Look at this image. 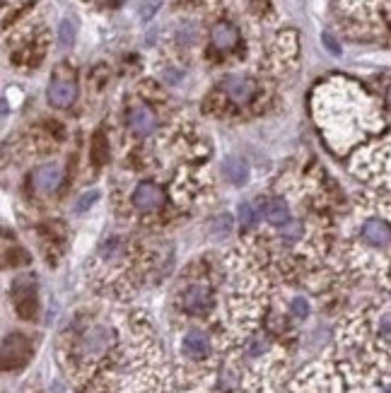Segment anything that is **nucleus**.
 Here are the masks:
<instances>
[{
    "mask_svg": "<svg viewBox=\"0 0 391 393\" xmlns=\"http://www.w3.org/2000/svg\"><path fill=\"white\" fill-rule=\"evenodd\" d=\"M128 128L135 133V135H150L155 128H158V116H155L153 109L148 106H135L128 114Z\"/></svg>",
    "mask_w": 391,
    "mask_h": 393,
    "instance_id": "9",
    "label": "nucleus"
},
{
    "mask_svg": "<svg viewBox=\"0 0 391 393\" xmlns=\"http://www.w3.org/2000/svg\"><path fill=\"white\" fill-rule=\"evenodd\" d=\"M222 90L227 92L229 99H234L237 104H247V102H251V97L256 95L254 80L244 75H227L222 80Z\"/></svg>",
    "mask_w": 391,
    "mask_h": 393,
    "instance_id": "8",
    "label": "nucleus"
},
{
    "mask_svg": "<svg viewBox=\"0 0 391 393\" xmlns=\"http://www.w3.org/2000/svg\"><path fill=\"white\" fill-rule=\"evenodd\" d=\"M179 41H187V44H191L193 41V27L189 24V29L187 27H182V32H179Z\"/></svg>",
    "mask_w": 391,
    "mask_h": 393,
    "instance_id": "23",
    "label": "nucleus"
},
{
    "mask_svg": "<svg viewBox=\"0 0 391 393\" xmlns=\"http://www.w3.org/2000/svg\"><path fill=\"white\" fill-rule=\"evenodd\" d=\"M363 239L372 247H387L391 234H389V224L384 220H370L363 227Z\"/></svg>",
    "mask_w": 391,
    "mask_h": 393,
    "instance_id": "11",
    "label": "nucleus"
},
{
    "mask_svg": "<svg viewBox=\"0 0 391 393\" xmlns=\"http://www.w3.org/2000/svg\"><path fill=\"white\" fill-rule=\"evenodd\" d=\"M77 97V85L73 77H63L61 73H56L48 85V104L58 106V109H66L75 102Z\"/></svg>",
    "mask_w": 391,
    "mask_h": 393,
    "instance_id": "6",
    "label": "nucleus"
},
{
    "mask_svg": "<svg viewBox=\"0 0 391 393\" xmlns=\"http://www.w3.org/2000/svg\"><path fill=\"white\" fill-rule=\"evenodd\" d=\"M239 220H242V224H256V210L251 203L239 205Z\"/></svg>",
    "mask_w": 391,
    "mask_h": 393,
    "instance_id": "20",
    "label": "nucleus"
},
{
    "mask_svg": "<svg viewBox=\"0 0 391 393\" xmlns=\"http://www.w3.org/2000/svg\"><path fill=\"white\" fill-rule=\"evenodd\" d=\"M179 304H182V309L187 314L203 316V314L210 309V304H213V292H210V287H205V285L191 282L182 289V294H179Z\"/></svg>",
    "mask_w": 391,
    "mask_h": 393,
    "instance_id": "4",
    "label": "nucleus"
},
{
    "mask_svg": "<svg viewBox=\"0 0 391 393\" xmlns=\"http://www.w3.org/2000/svg\"><path fill=\"white\" fill-rule=\"evenodd\" d=\"M90 374L92 393H167L162 352L150 331L131 328V341L114 345Z\"/></svg>",
    "mask_w": 391,
    "mask_h": 393,
    "instance_id": "1",
    "label": "nucleus"
},
{
    "mask_svg": "<svg viewBox=\"0 0 391 393\" xmlns=\"http://www.w3.org/2000/svg\"><path fill=\"white\" fill-rule=\"evenodd\" d=\"M160 8H162V0H140V19H153Z\"/></svg>",
    "mask_w": 391,
    "mask_h": 393,
    "instance_id": "18",
    "label": "nucleus"
},
{
    "mask_svg": "<svg viewBox=\"0 0 391 393\" xmlns=\"http://www.w3.org/2000/svg\"><path fill=\"white\" fill-rule=\"evenodd\" d=\"M32 355V345L24 336H10L0 345V370H17Z\"/></svg>",
    "mask_w": 391,
    "mask_h": 393,
    "instance_id": "3",
    "label": "nucleus"
},
{
    "mask_svg": "<svg viewBox=\"0 0 391 393\" xmlns=\"http://www.w3.org/2000/svg\"><path fill=\"white\" fill-rule=\"evenodd\" d=\"M290 311H292V316H295V318H307V316H309V302H307V299H302V297H295L290 302Z\"/></svg>",
    "mask_w": 391,
    "mask_h": 393,
    "instance_id": "19",
    "label": "nucleus"
},
{
    "mask_svg": "<svg viewBox=\"0 0 391 393\" xmlns=\"http://www.w3.org/2000/svg\"><path fill=\"white\" fill-rule=\"evenodd\" d=\"M61 166L56 164H46V166H39L34 171V186H37L39 193H53V191L61 186Z\"/></svg>",
    "mask_w": 391,
    "mask_h": 393,
    "instance_id": "10",
    "label": "nucleus"
},
{
    "mask_svg": "<svg viewBox=\"0 0 391 393\" xmlns=\"http://www.w3.org/2000/svg\"><path fill=\"white\" fill-rule=\"evenodd\" d=\"M182 357L189 365H208L213 357V341L205 331L191 328L182 338Z\"/></svg>",
    "mask_w": 391,
    "mask_h": 393,
    "instance_id": "2",
    "label": "nucleus"
},
{
    "mask_svg": "<svg viewBox=\"0 0 391 393\" xmlns=\"http://www.w3.org/2000/svg\"><path fill=\"white\" fill-rule=\"evenodd\" d=\"M210 39H213V44L218 48L227 51V48H232L234 44H237V29H234L229 22H220V24H215V27H213Z\"/></svg>",
    "mask_w": 391,
    "mask_h": 393,
    "instance_id": "13",
    "label": "nucleus"
},
{
    "mask_svg": "<svg viewBox=\"0 0 391 393\" xmlns=\"http://www.w3.org/2000/svg\"><path fill=\"white\" fill-rule=\"evenodd\" d=\"M97 198H99V193H97V191H92V193H85L80 200H77V208L75 210H77V213H85V210L90 208V203H95Z\"/></svg>",
    "mask_w": 391,
    "mask_h": 393,
    "instance_id": "22",
    "label": "nucleus"
},
{
    "mask_svg": "<svg viewBox=\"0 0 391 393\" xmlns=\"http://www.w3.org/2000/svg\"><path fill=\"white\" fill-rule=\"evenodd\" d=\"M222 171H225V179L232 186H242L244 181L249 179V164L242 157H227L222 164Z\"/></svg>",
    "mask_w": 391,
    "mask_h": 393,
    "instance_id": "12",
    "label": "nucleus"
},
{
    "mask_svg": "<svg viewBox=\"0 0 391 393\" xmlns=\"http://www.w3.org/2000/svg\"><path fill=\"white\" fill-rule=\"evenodd\" d=\"M162 203H164V193H162L160 186L150 184V181H143V184L135 186L133 205L138 210H143V213H153V210H158Z\"/></svg>",
    "mask_w": 391,
    "mask_h": 393,
    "instance_id": "7",
    "label": "nucleus"
},
{
    "mask_svg": "<svg viewBox=\"0 0 391 393\" xmlns=\"http://www.w3.org/2000/svg\"><path fill=\"white\" fill-rule=\"evenodd\" d=\"M12 299L15 309L22 318H34L37 316V287H34L32 278H19L12 285Z\"/></svg>",
    "mask_w": 391,
    "mask_h": 393,
    "instance_id": "5",
    "label": "nucleus"
},
{
    "mask_svg": "<svg viewBox=\"0 0 391 393\" xmlns=\"http://www.w3.org/2000/svg\"><path fill=\"white\" fill-rule=\"evenodd\" d=\"M109 157V150H106V142H104V135L97 133L95 135V145H92V160H95L97 166H102Z\"/></svg>",
    "mask_w": 391,
    "mask_h": 393,
    "instance_id": "16",
    "label": "nucleus"
},
{
    "mask_svg": "<svg viewBox=\"0 0 391 393\" xmlns=\"http://www.w3.org/2000/svg\"><path fill=\"white\" fill-rule=\"evenodd\" d=\"M208 232L213 234L215 239H222V237H227L229 232H232V215H218V218H213L210 220V224H208Z\"/></svg>",
    "mask_w": 391,
    "mask_h": 393,
    "instance_id": "15",
    "label": "nucleus"
},
{
    "mask_svg": "<svg viewBox=\"0 0 391 393\" xmlns=\"http://www.w3.org/2000/svg\"><path fill=\"white\" fill-rule=\"evenodd\" d=\"M58 37H61L63 46H70V44L75 41V22H73V19H63L61 29H58Z\"/></svg>",
    "mask_w": 391,
    "mask_h": 393,
    "instance_id": "17",
    "label": "nucleus"
},
{
    "mask_svg": "<svg viewBox=\"0 0 391 393\" xmlns=\"http://www.w3.org/2000/svg\"><path fill=\"white\" fill-rule=\"evenodd\" d=\"M266 220L271 224H276V227H283V224L290 222V208H287L285 200H283V198L268 200V205H266Z\"/></svg>",
    "mask_w": 391,
    "mask_h": 393,
    "instance_id": "14",
    "label": "nucleus"
},
{
    "mask_svg": "<svg viewBox=\"0 0 391 393\" xmlns=\"http://www.w3.org/2000/svg\"><path fill=\"white\" fill-rule=\"evenodd\" d=\"M321 41H324L326 51H329L331 56H341V44L334 39V34H331V32H324V34H321Z\"/></svg>",
    "mask_w": 391,
    "mask_h": 393,
    "instance_id": "21",
    "label": "nucleus"
}]
</instances>
